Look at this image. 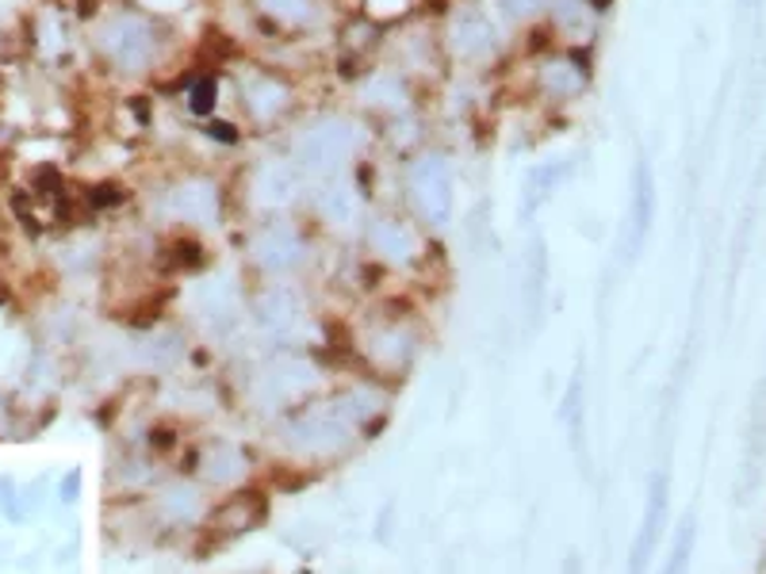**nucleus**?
Returning <instances> with one entry per match:
<instances>
[{"label": "nucleus", "instance_id": "f257e3e1", "mask_svg": "<svg viewBox=\"0 0 766 574\" xmlns=\"http://www.w3.org/2000/svg\"><path fill=\"white\" fill-rule=\"evenodd\" d=\"M352 150H357V127L349 119H322V123H315L299 138L296 161L304 169L330 172V169H341L352 158Z\"/></svg>", "mask_w": 766, "mask_h": 574}, {"label": "nucleus", "instance_id": "f03ea898", "mask_svg": "<svg viewBox=\"0 0 766 574\" xmlns=\"http://www.w3.org/2000/svg\"><path fill=\"white\" fill-rule=\"evenodd\" d=\"M410 199H415L418 215L429 226H445L452 211V177H449V161L441 158H418L410 165Z\"/></svg>", "mask_w": 766, "mask_h": 574}, {"label": "nucleus", "instance_id": "7ed1b4c3", "mask_svg": "<svg viewBox=\"0 0 766 574\" xmlns=\"http://www.w3.org/2000/svg\"><path fill=\"white\" fill-rule=\"evenodd\" d=\"M360 353L372 360V368L380 376H402L415 364V353H418L415 329L402 326V321H380V326L368 329Z\"/></svg>", "mask_w": 766, "mask_h": 574}, {"label": "nucleus", "instance_id": "20e7f679", "mask_svg": "<svg viewBox=\"0 0 766 574\" xmlns=\"http://www.w3.org/2000/svg\"><path fill=\"white\" fill-rule=\"evenodd\" d=\"M667 475H651L648 483V502H644V517H640V528H636V541H633V555H628V574H648V563L651 555H656L659 547V528H663V517H667Z\"/></svg>", "mask_w": 766, "mask_h": 574}, {"label": "nucleus", "instance_id": "39448f33", "mask_svg": "<svg viewBox=\"0 0 766 574\" xmlns=\"http://www.w3.org/2000/svg\"><path fill=\"white\" fill-rule=\"evenodd\" d=\"M105 50L116 66L146 69L153 58V34L139 16H119L105 28Z\"/></svg>", "mask_w": 766, "mask_h": 574}, {"label": "nucleus", "instance_id": "423d86ee", "mask_svg": "<svg viewBox=\"0 0 766 574\" xmlns=\"http://www.w3.org/2000/svg\"><path fill=\"white\" fill-rule=\"evenodd\" d=\"M253 260H257V268H265V273H272V276H280V273H291V268L299 265V260L307 257V246H304V238H299V230L296 226H265L261 234L253 238Z\"/></svg>", "mask_w": 766, "mask_h": 574}, {"label": "nucleus", "instance_id": "0eeeda50", "mask_svg": "<svg viewBox=\"0 0 766 574\" xmlns=\"http://www.w3.org/2000/svg\"><path fill=\"white\" fill-rule=\"evenodd\" d=\"M318 379V368L311 360H304V356H283V360L269 364L265 368V376H257V395H265L269 403H291V398H299L307 387Z\"/></svg>", "mask_w": 766, "mask_h": 574}, {"label": "nucleus", "instance_id": "6e6552de", "mask_svg": "<svg viewBox=\"0 0 766 574\" xmlns=\"http://www.w3.org/2000/svg\"><path fill=\"white\" fill-rule=\"evenodd\" d=\"M200 478L211 486H238L249 475V459L235 441H208L200 448Z\"/></svg>", "mask_w": 766, "mask_h": 574}, {"label": "nucleus", "instance_id": "1a4fd4ad", "mask_svg": "<svg viewBox=\"0 0 766 574\" xmlns=\"http://www.w3.org/2000/svg\"><path fill=\"white\" fill-rule=\"evenodd\" d=\"M257 321L269 329H291L296 321L307 318V303L304 295L296 291V287L288 284H277V287H265L261 295H257Z\"/></svg>", "mask_w": 766, "mask_h": 574}, {"label": "nucleus", "instance_id": "9d476101", "mask_svg": "<svg viewBox=\"0 0 766 574\" xmlns=\"http://www.w3.org/2000/svg\"><path fill=\"white\" fill-rule=\"evenodd\" d=\"M368 246H372L376 257L391 260V265H407V260L418 257V234L407 222L380 219L368 226Z\"/></svg>", "mask_w": 766, "mask_h": 574}, {"label": "nucleus", "instance_id": "9b49d317", "mask_svg": "<svg viewBox=\"0 0 766 574\" xmlns=\"http://www.w3.org/2000/svg\"><path fill=\"white\" fill-rule=\"evenodd\" d=\"M265 517V502L253 498V494H235V498H227L219 509L211 513L208 521V533L215 536H242V533H253V525Z\"/></svg>", "mask_w": 766, "mask_h": 574}, {"label": "nucleus", "instance_id": "f8f14e48", "mask_svg": "<svg viewBox=\"0 0 766 574\" xmlns=\"http://www.w3.org/2000/svg\"><path fill=\"white\" fill-rule=\"evenodd\" d=\"M169 211L185 222H211L219 215V196L208 180H188V185L173 188L169 196Z\"/></svg>", "mask_w": 766, "mask_h": 574}, {"label": "nucleus", "instance_id": "ddd939ff", "mask_svg": "<svg viewBox=\"0 0 766 574\" xmlns=\"http://www.w3.org/2000/svg\"><path fill=\"white\" fill-rule=\"evenodd\" d=\"M537 81H540V89L548 96H556V100H571V96H579L587 89V69L575 62V58L556 55L537 69Z\"/></svg>", "mask_w": 766, "mask_h": 574}, {"label": "nucleus", "instance_id": "4468645a", "mask_svg": "<svg viewBox=\"0 0 766 574\" xmlns=\"http://www.w3.org/2000/svg\"><path fill=\"white\" fill-rule=\"evenodd\" d=\"M158 513H161V521H166L169 528H188V525H196V521H200L203 498H200V491H196L192 483H169L166 494L158 498Z\"/></svg>", "mask_w": 766, "mask_h": 574}, {"label": "nucleus", "instance_id": "2eb2a0df", "mask_svg": "<svg viewBox=\"0 0 766 574\" xmlns=\"http://www.w3.org/2000/svg\"><path fill=\"white\" fill-rule=\"evenodd\" d=\"M296 188H299V177L291 165H280V161H269L257 169L253 177V196L261 207H283L288 199H296Z\"/></svg>", "mask_w": 766, "mask_h": 574}, {"label": "nucleus", "instance_id": "dca6fc26", "mask_svg": "<svg viewBox=\"0 0 766 574\" xmlns=\"http://www.w3.org/2000/svg\"><path fill=\"white\" fill-rule=\"evenodd\" d=\"M246 103L257 119H272L288 108V85L269 73H253L246 81Z\"/></svg>", "mask_w": 766, "mask_h": 574}, {"label": "nucleus", "instance_id": "f3484780", "mask_svg": "<svg viewBox=\"0 0 766 574\" xmlns=\"http://www.w3.org/2000/svg\"><path fill=\"white\" fill-rule=\"evenodd\" d=\"M449 39H452V47L460 50V55H468V58H484L490 47H495V31H490V23L484 20V16H460V20L452 23V31H449Z\"/></svg>", "mask_w": 766, "mask_h": 574}, {"label": "nucleus", "instance_id": "a211bd4d", "mask_svg": "<svg viewBox=\"0 0 766 574\" xmlns=\"http://www.w3.org/2000/svg\"><path fill=\"white\" fill-rule=\"evenodd\" d=\"M318 215L330 226H349L357 219V191L346 180H330V185L318 191Z\"/></svg>", "mask_w": 766, "mask_h": 574}, {"label": "nucleus", "instance_id": "6ab92c4d", "mask_svg": "<svg viewBox=\"0 0 766 574\" xmlns=\"http://www.w3.org/2000/svg\"><path fill=\"white\" fill-rule=\"evenodd\" d=\"M694 547H697V525H694V517H686L683 525H678L675 541H670V552H667V563H663V574H690Z\"/></svg>", "mask_w": 766, "mask_h": 574}, {"label": "nucleus", "instance_id": "aec40b11", "mask_svg": "<svg viewBox=\"0 0 766 574\" xmlns=\"http://www.w3.org/2000/svg\"><path fill=\"white\" fill-rule=\"evenodd\" d=\"M269 20L288 23V28H304V23L315 20V0H257Z\"/></svg>", "mask_w": 766, "mask_h": 574}, {"label": "nucleus", "instance_id": "412c9836", "mask_svg": "<svg viewBox=\"0 0 766 574\" xmlns=\"http://www.w3.org/2000/svg\"><path fill=\"white\" fill-rule=\"evenodd\" d=\"M230 307H235V295H230V287L222 280H208L196 287V310H203V315H211V318H222V315H230Z\"/></svg>", "mask_w": 766, "mask_h": 574}, {"label": "nucleus", "instance_id": "4be33fe9", "mask_svg": "<svg viewBox=\"0 0 766 574\" xmlns=\"http://www.w3.org/2000/svg\"><path fill=\"white\" fill-rule=\"evenodd\" d=\"M368 103H384L391 100V108H407V85L399 81L395 73H380L372 85H368Z\"/></svg>", "mask_w": 766, "mask_h": 574}, {"label": "nucleus", "instance_id": "5701e85b", "mask_svg": "<svg viewBox=\"0 0 766 574\" xmlns=\"http://www.w3.org/2000/svg\"><path fill=\"white\" fill-rule=\"evenodd\" d=\"M559 28H564L567 34H579V31H590L594 28V12L587 4H579V0H564L556 12Z\"/></svg>", "mask_w": 766, "mask_h": 574}, {"label": "nucleus", "instance_id": "b1692460", "mask_svg": "<svg viewBox=\"0 0 766 574\" xmlns=\"http://www.w3.org/2000/svg\"><path fill=\"white\" fill-rule=\"evenodd\" d=\"M648 222H651V172L640 169L636 172V241L644 238Z\"/></svg>", "mask_w": 766, "mask_h": 574}, {"label": "nucleus", "instance_id": "393cba45", "mask_svg": "<svg viewBox=\"0 0 766 574\" xmlns=\"http://www.w3.org/2000/svg\"><path fill=\"white\" fill-rule=\"evenodd\" d=\"M215 100H219V85H215L211 77H208V81H200V85L192 89V111H211Z\"/></svg>", "mask_w": 766, "mask_h": 574}, {"label": "nucleus", "instance_id": "a878e982", "mask_svg": "<svg viewBox=\"0 0 766 574\" xmlns=\"http://www.w3.org/2000/svg\"><path fill=\"white\" fill-rule=\"evenodd\" d=\"M540 4H545V0H503V8L510 16H533Z\"/></svg>", "mask_w": 766, "mask_h": 574}, {"label": "nucleus", "instance_id": "bb28decb", "mask_svg": "<svg viewBox=\"0 0 766 574\" xmlns=\"http://www.w3.org/2000/svg\"><path fill=\"white\" fill-rule=\"evenodd\" d=\"M564 574H579V560H575V555L567 560V571H564Z\"/></svg>", "mask_w": 766, "mask_h": 574}]
</instances>
